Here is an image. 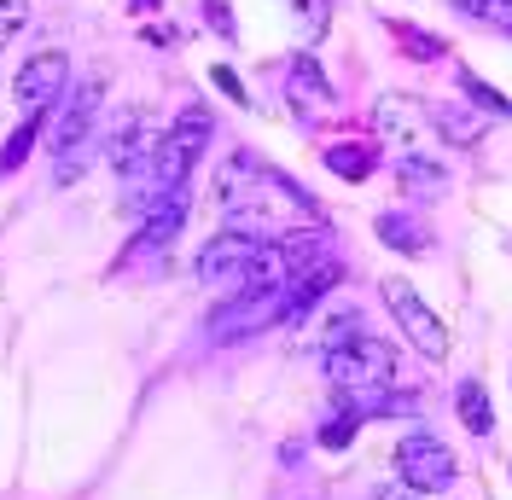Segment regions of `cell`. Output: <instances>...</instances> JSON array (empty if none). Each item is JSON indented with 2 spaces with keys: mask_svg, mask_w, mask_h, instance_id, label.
I'll list each match as a JSON object with an SVG mask.
<instances>
[{
  "mask_svg": "<svg viewBox=\"0 0 512 500\" xmlns=\"http://www.w3.org/2000/svg\"><path fill=\"white\" fill-rule=\"evenodd\" d=\"M99 99H105V76L88 70L76 88H64L59 99V117H53V187H76L82 181V169L94 163L99 152Z\"/></svg>",
  "mask_w": 512,
  "mask_h": 500,
  "instance_id": "cell-1",
  "label": "cell"
},
{
  "mask_svg": "<svg viewBox=\"0 0 512 500\" xmlns=\"http://www.w3.org/2000/svg\"><path fill=\"white\" fill-rule=\"evenodd\" d=\"M158 146L163 134L158 123L140 111V105H128L111 117V134H105V157H111V169L123 175V210H152L158 204Z\"/></svg>",
  "mask_w": 512,
  "mask_h": 500,
  "instance_id": "cell-2",
  "label": "cell"
},
{
  "mask_svg": "<svg viewBox=\"0 0 512 500\" xmlns=\"http://www.w3.org/2000/svg\"><path fill=\"white\" fill-rule=\"evenodd\" d=\"M286 320V285H239L222 309L210 314V344H239L262 326Z\"/></svg>",
  "mask_w": 512,
  "mask_h": 500,
  "instance_id": "cell-3",
  "label": "cell"
},
{
  "mask_svg": "<svg viewBox=\"0 0 512 500\" xmlns=\"http://www.w3.org/2000/svg\"><path fill=\"white\" fill-rule=\"evenodd\" d=\"M326 378L338 390H373V384H396V349L384 338H350V344L326 349Z\"/></svg>",
  "mask_w": 512,
  "mask_h": 500,
  "instance_id": "cell-4",
  "label": "cell"
},
{
  "mask_svg": "<svg viewBox=\"0 0 512 500\" xmlns=\"http://www.w3.org/2000/svg\"><path fill=\"white\" fill-rule=\"evenodd\" d=\"M262 245H268V233H256V227H227V233H216V239H204V250H198V280L210 285H245L256 268V256H262Z\"/></svg>",
  "mask_w": 512,
  "mask_h": 500,
  "instance_id": "cell-5",
  "label": "cell"
},
{
  "mask_svg": "<svg viewBox=\"0 0 512 500\" xmlns=\"http://www.w3.org/2000/svg\"><path fill=\"white\" fill-rule=\"evenodd\" d=\"M216 134V123H210V111L204 105H187L175 123L163 128V146H158V187H187L192 163H198V152H204V140Z\"/></svg>",
  "mask_w": 512,
  "mask_h": 500,
  "instance_id": "cell-6",
  "label": "cell"
},
{
  "mask_svg": "<svg viewBox=\"0 0 512 500\" xmlns=\"http://www.w3.org/2000/svg\"><path fill=\"white\" fill-rule=\"evenodd\" d=\"M384 303H390L396 326L408 332V344H414L425 361H443V355H448V326H443V314L431 309L414 285H408V280H384Z\"/></svg>",
  "mask_w": 512,
  "mask_h": 500,
  "instance_id": "cell-7",
  "label": "cell"
},
{
  "mask_svg": "<svg viewBox=\"0 0 512 500\" xmlns=\"http://www.w3.org/2000/svg\"><path fill=\"white\" fill-rule=\"evenodd\" d=\"M396 477L414 489V495H443V489H454V477H460V466H454V454H448V442L437 437H402L396 442Z\"/></svg>",
  "mask_w": 512,
  "mask_h": 500,
  "instance_id": "cell-8",
  "label": "cell"
},
{
  "mask_svg": "<svg viewBox=\"0 0 512 500\" xmlns=\"http://www.w3.org/2000/svg\"><path fill=\"white\" fill-rule=\"evenodd\" d=\"M64 82H70V64H64L59 47H41L30 59L18 64V82H12V94L24 111H47L53 99H64Z\"/></svg>",
  "mask_w": 512,
  "mask_h": 500,
  "instance_id": "cell-9",
  "label": "cell"
},
{
  "mask_svg": "<svg viewBox=\"0 0 512 500\" xmlns=\"http://www.w3.org/2000/svg\"><path fill=\"white\" fill-rule=\"evenodd\" d=\"M187 210H192L187 187L158 192V204H152V210H146V221H140V239H134V250H169V245H175V233L187 227Z\"/></svg>",
  "mask_w": 512,
  "mask_h": 500,
  "instance_id": "cell-10",
  "label": "cell"
},
{
  "mask_svg": "<svg viewBox=\"0 0 512 500\" xmlns=\"http://www.w3.org/2000/svg\"><path fill=\"white\" fill-rule=\"evenodd\" d=\"M332 285H338V262H332V256H320V262H309V268H297V274L286 280V320H280V326L309 320V309H315Z\"/></svg>",
  "mask_w": 512,
  "mask_h": 500,
  "instance_id": "cell-11",
  "label": "cell"
},
{
  "mask_svg": "<svg viewBox=\"0 0 512 500\" xmlns=\"http://www.w3.org/2000/svg\"><path fill=\"white\" fill-rule=\"evenodd\" d=\"M291 105H303V111H326V105H332V82H326V76H320V64L309 59V53H297V59H291Z\"/></svg>",
  "mask_w": 512,
  "mask_h": 500,
  "instance_id": "cell-12",
  "label": "cell"
},
{
  "mask_svg": "<svg viewBox=\"0 0 512 500\" xmlns=\"http://www.w3.org/2000/svg\"><path fill=\"white\" fill-rule=\"evenodd\" d=\"M379 239H384L390 250H402V256H425V250H431L425 221H419V216H402V210H384V216H379Z\"/></svg>",
  "mask_w": 512,
  "mask_h": 500,
  "instance_id": "cell-13",
  "label": "cell"
},
{
  "mask_svg": "<svg viewBox=\"0 0 512 500\" xmlns=\"http://www.w3.org/2000/svg\"><path fill=\"white\" fill-rule=\"evenodd\" d=\"M396 181H402L408 192H419V198H437V192L448 187V169L437 163V157L402 152V157H396Z\"/></svg>",
  "mask_w": 512,
  "mask_h": 500,
  "instance_id": "cell-14",
  "label": "cell"
},
{
  "mask_svg": "<svg viewBox=\"0 0 512 500\" xmlns=\"http://www.w3.org/2000/svg\"><path fill=\"white\" fill-rule=\"evenodd\" d=\"M454 413H460V425H466L472 437H489V425H495V407H489L478 378H466V384L454 390Z\"/></svg>",
  "mask_w": 512,
  "mask_h": 500,
  "instance_id": "cell-15",
  "label": "cell"
},
{
  "mask_svg": "<svg viewBox=\"0 0 512 500\" xmlns=\"http://www.w3.org/2000/svg\"><path fill=\"white\" fill-rule=\"evenodd\" d=\"M373 163H379V152H373L367 140L326 146V169H332V175H344V181H367V175H373Z\"/></svg>",
  "mask_w": 512,
  "mask_h": 500,
  "instance_id": "cell-16",
  "label": "cell"
},
{
  "mask_svg": "<svg viewBox=\"0 0 512 500\" xmlns=\"http://www.w3.org/2000/svg\"><path fill=\"white\" fill-rule=\"evenodd\" d=\"M379 128L396 140V146H402V152H414V140H419V111L408 105V99H384V105H379ZM402 152H396V157H402Z\"/></svg>",
  "mask_w": 512,
  "mask_h": 500,
  "instance_id": "cell-17",
  "label": "cell"
},
{
  "mask_svg": "<svg viewBox=\"0 0 512 500\" xmlns=\"http://www.w3.org/2000/svg\"><path fill=\"white\" fill-rule=\"evenodd\" d=\"M41 123H47V111H30L24 123H18V134L6 140V152H0V175H12V169H24V157H30L35 134H41Z\"/></svg>",
  "mask_w": 512,
  "mask_h": 500,
  "instance_id": "cell-18",
  "label": "cell"
},
{
  "mask_svg": "<svg viewBox=\"0 0 512 500\" xmlns=\"http://www.w3.org/2000/svg\"><path fill=\"white\" fill-rule=\"evenodd\" d=\"M431 117H437V128H448V140H454V146H472V140L483 134L478 117H466V111H454V105H437Z\"/></svg>",
  "mask_w": 512,
  "mask_h": 500,
  "instance_id": "cell-19",
  "label": "cell"
},
{
  "mask_svg": "<svg viewBox=\"0 0 512 500\" xmlns=\"http://www.w3.org/2000/svg\"><path fill=\"white\" fill-rule=\"evenodd\" d=\"M460 88L472 94V105H483V111H495V117H512V99H501L495 88H489V82H478L472 70H460Z\"/></svg>",
  "mask_w": 512,
  "mask_h": 500,
  "instance_id": "cell-20",
  "label": "cell"
},
{
  "mask_svg": "<svg viewBox=\"0 0 512 500\" xmlns=\"http://www.w3.org/2000/svg\"><path fill=\"white\" fill-rule=\"evenodd\" d=\"M390 35H396V41H408V59H437V53H443V41H437V35H425V30H414V24H390Z\"/></svg>",
  "mask_w": 512,
  "mask_h": 500,
  "instance_id": "cell-21",
  "label": "cell"
},
{
  "mask_svg": "<svg viewBox=\"0 0 512 500\" xmlns=\"http://www.w3.org/2000/svg\"><path fill=\"white\" fill-rule=\"evenodd\" d=\"M454 12L483 18V24H512V0H454Z\"/></svg>",
  "mask_w": 512,
  "mask_h": 500,
  "instance_id": "cell-22",
  "label": "cell"
},
{
  "mask_svg": "<svg viewBox=\"0 0 512 500\" xmlns=\"http://www.w3.org/2000/svg\"><path fill=\"white\" fill-rule=\"evenodd\" d=\"M350 338H361V314H355V309H338L332 320H326V349L350 344Z\"/></svg>",
  "mask_w": 512,
  "mask_h": 500,
  "instance_id": "cell-23",
  "label": "cell"
},
{
  "mask_svg": "<svg viewBox=\"0 0 512 500\" xmlns=\"http://www.w3.org/2000/svg\"><path fill=\"white\" fill-rule=\"evenodd\" d=\"M30 24V0H0V47Z\"/></svg>",
  "mask_w": 512,
  "mask_h": 500,
  "instance_id": "cell-24",
  "label": "cell"
},
{
  "mask_svg": "<svg viewBox=\"0 0 512 500\" xmlns=\"http://www.w3.org/2000/svg\"><path fill=\"white\" fill-rule=\"evenodd\" d=\"M355 413H344V419H332V425H320V448H350L355 442Z\"/></svg>",
  "mask_w": 512,
  "mask_h": 500,
  "instance_id": "cell-25",
  "label": "cell"
},
{
  "mask_svg": "<svg viewBox=\"0 0 512 500\" xmlns=\"http://www.w3.org/2000/svg\"><path fill=\"white\" fill-rule=\"evenodd\" d=\"M297 6H303V18H309V41H320V35H326V18H332V0H297Z\"/></svg>",
  "mask_w": 512,
  "mask_h": 500,
  "instance_id": "cell-26",
  "label": "cell"
},
{
  "mask_svg": "<svg viewBox=\"0 0 512 500\" xmlns=\"http://www.w3.org/2000/svg\"><path fill=\"white\" fill-rule=\"evenodd\" d=\"M210 82H216V88H222L227 99H233V105H245V82H239V76H233V70H227V64H216V70H210Z\"/></svg>",
  "mask_w": 512,
  "mask_h": 500,
  "instance_id": "cell-27",
  "label": "cell"
},
{
  "mask_svg": "<svg viewBox=\"0 0 512 500\" xmlns=\"http://www.w3.org/2000/svg\"><path fill=\"white\" fill-rule=\"evenodd\" d=\"M204 18H210V30H216V35H227V41H233V12H227L222 0H204Z\"/></svg>",
  "mask_w": 512,
  "mask_h": 500,
  "instance_id": "cell-28",
  "label": "cell"
},
{
  "mask_svg": "<svg viewBox=\"0 0 512 500\" xmlns=\"http://www.w3.org/2000/svg\"><path fill=\"white\" fill-rule=\"evenodd\" d=\"M128 6H134V12H158L163 0H128Z\"/></svg>",
  "mask_w": 512,
  "mask_h": 500,
  "instance_id": "cell-29",
  "label": "cell"
},
{
  "mask_svg": "<svg viewBox=\"0 0 512 500\" xmlns=\"http://www.w3.org/2000/svg\"><path fill=\"white\" fill-rule=\"evenodd\" d=\"M507 30H512V24H507Z\"/></svg>",
  "mask_w": 512,
  "mask_h": 500,
  "instance_id": "cell-30",
  "label": "cell"
}]
</instances>
